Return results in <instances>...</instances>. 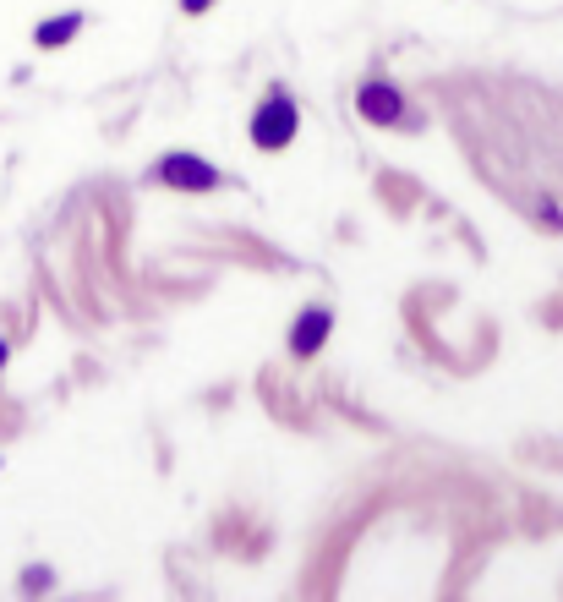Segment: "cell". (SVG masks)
Segmentation results:
<instances>
[{
    "label": "cell",
    "instance_id": "obj_1",
    "mask_svg": "<svg viewBox=\"0 0 563 602\" xmlns=\"http://www.w3.org/2000/svg\"><path fill=\"white\" fill-rule=\"evenodd\" d=\"M296 126H301L296 99L268 94V99L252 110V143H257V148H268V154H279V148H290V143H296Z\"/></svg>",
    "mask_w": 563,
    "mask_h": 602
},
{
    "label": "cell",
    "instance_id": "obj_2",
    "mask_svg": "<svg viewBox=\"0 0 563 602\" xmlns=\"http://www.w3.org/2000/svg\"><path fill=\"white\" fill-rule=\"evenodd\" d=\"M154 176L164 181V187H175V192H214L219 187V170L208 165V159H197V154H164Z\"/></svg>",
    "mask_w": 563,
    "mask_h": 602
},
{
    "label": "cell",
    "instance_id": "obj_3",
    "mask_svg": "<svg viewBox=\"0 0 563 602\" xmlns=\"http://www.w3.org/2000/svg\"><path fill=\"white\" fill-rule=\"evenodd\" d=\"M356 110L367 115L372 126H394V121H405V99L394 94L389 83H367V88L356 94Z\"/></svg>",
    "mask_w": 563,
    "mask_h": 602
},
{
    "label": "cell",
    "instance_id": "obj_4",
    "mask_svg": "<svg viewBox=\"0 0 563 602\" xmlns=\"http://www.w3.org/2000/svg\"><path fill=\"white\" fill-rule=\"evenodd\" d=\"M328 329H334V312H328V307H307L296 323H290V351H296V356H312V351L328 340Z\"/></svg>",
    "mask_w": 563,
    "mask_h": 602
},
{
    "label": "cell",
    "instance_id": "obj_5",
    "mask_svg": "<svg viewBox=\"0 0 563 602\" xmlns=\"http://www.w3.org/2000/svg\"><path fill=\"white\" fill-rule=\"evenodd\" d=\"M82 28V11H66V17H50V22H39L33 28V39H39V50H61L66 39Z\"/></svg>",
    "mask_w": 563,
    "mask_h": 602
},
{
    "label": "cell",
    "instance_id": "obj_6",
    "mask_svg": "<svg viewBox=\"0 0 563 602\" xmlns=\"http://www.w3.org/2000/svg\"><path fill=\"white\" fill-rule=\"evenodd\" d=\"M208 6H214V0H181V11H192V17H197V11H208Z\"/></svg>",
    "mask_w": 563,
    "mask_h": 602
},
{
    "label": "cell",
    "instance_id": "obj_7",
    "mask_svg": "<svg viewBox=\"0 0 563 602\" xmlns=\"http://www.w3.org/2000/svg\"><path fill=\"white\" fill-rule=\"evenodd\" d=\"M0 367H6V340H0Z\"/></svg>",
    "mask_w": 563,
    "mask_h": 602
}]
</instances>
